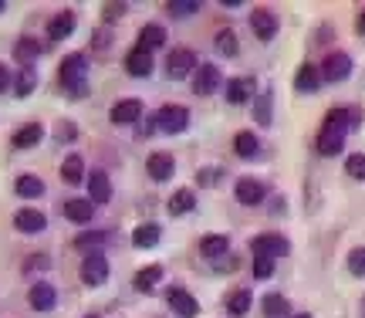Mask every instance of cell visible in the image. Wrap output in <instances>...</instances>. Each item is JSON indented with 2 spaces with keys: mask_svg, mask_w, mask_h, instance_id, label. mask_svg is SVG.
Instances as JSON below:
<instances>
[{
  "mask_svg": "<svg viewBox=\"0 0 365 318\" xmlns=\"http://www.w3.org/2000/svg\"><path fill=\"white\" fill-rule=\"evenodd\" d=\"M352 125H359V108H332L318 132L321 156H338V152L345 149V132H349Z\"/></svg>",
  "mask_w": 365,
  "mask_h": 318,
  "instance_id": "obj_1",
  "label": "cell"
},
{
  "mask_svg": "<svg viewBox=\"0 0 365 318\" xmlns=\"http://www.w3.org/2000/svg\"><path fill=\"white\" fill-rule=\"evenodd\" d=\"M85 72H88V58L85 55H68V58L61 61V68H58V78H61V85L68 89V95L71 98H78V95H85Z\"/></svg>",
  "mask_w": 365,
  "mask_h": 318,
  "instance_id": "obj_2",
  "label": "cell"
},
{
  "mask_svg": "<svg viewBox=\"0 0 365 318\" xmlns=\"http://www.w3.org/2000/svg\"><path fill=\"white\" fill-rule=\"evenodd\" d=\"M250 251H254V258H284L291 251V241L288 237H281V234H257L254 241H250Z\"/></svg>",
  "mask_w": 365,
  "mask_h": 318,
  "instance_id": "obj_3",
  "label": "cell"
},
{
  "mask_svg": "<svg viewBox=\"0 0 365 318\" xmlns=\"http://www.w3.org/2000/svg\"><path fill=\"white\" fill-rule=\"evenodd\" d=\"M186 125H190V108H182V106H163L159 112H156V129H163V132H169V136L182 132Z\"/></svg>",
  "mask_w": 365,
  "mask_h": 318,
  "instance_id": "obj_4",
  "label": "cell"
},
{
  "mask_svg": "<svg viewBox=\"0 0 365 318\" xmlns=\"http://www.w3.org/2000/svg\"><path fill=\"white\" fill-rule=\"evenodd\" d=\"M81 281L88 288H98V285L108 281V258L102 251H95V254H88V258L81 261Z\"/></svg>",
  "mask_w": 365,
  "mask_h": 318,
  "instance_id": "obj_5",
  "label": "cell"
},
{
  "mask_svg": "<svg viewBox=\"0 0 365 318\" xmlns=\"http://www.w3.org/2000/svg\"><path fill=\"white\" fill-rule=\"evenodd\" d=\"M197 68V51L193 47H173L166 58V75L169 78H186Z\"/></svg>",
  "mask_w": 365,
  "mask_h": 318,
  "instance_id": "obj_6",
  "label": "cell"
},
{
  "mask_svg": "<svg viewBox=\"0 0 365 318\" xmlns=\"http://www.w3.org/2000/svg\"><path fill=\"white\" fill-rule=\"evenodd\" d=\"M220 81H224V75H220L216 64H197V75H193V91L197 95H213L220 89Z\"/></svg>",
  "mask_w": 365,
  "mask_h": 318,
  "instance_id": "obj_7",
  "label": "cell"
},
{
  "mask_svg": "<svg viewBox=\"0 0 365 318\" xmlns=\"http://www.w3.org/2000/svg\"><path fill=\"white\" fill-rule=\"evenodd\" d=\"M349 75H352V58L345 55V51L328 55L325 64H321V78H328V81H345Z\"/></svg>",
  "mask_w": 365,
  "mask_h": 318,
  "instance_id": "obj_8",
  "label": "cell"
},
{
  "mask_svg": "<svg viewBox=\"0 0 365 318\" xmlns=\"http://www.w3.org/2000/svg\"><path fill=\"white\" fill-rule=\"evenodd\" d=\"M28 298H30V308H34V312H51V308L58 305V291H54L51 281H34Z\"/></svg>",
  "mask_w": 365,
  "mask_h": 318,
  "instance_id": "obj_9",
  "label": "cell"
},
{
  "mask_svg": "<svg viewBox=\"0 0 365 318\" xmlns=\"http://www.w3.org/2000/svg\"><path fill=\"white\" fill-rule=\"evenodd\" d=\"M166 302L173 305V312L180 318H197L199 315V305H197V298L190 295L186 288H169L166 291Z\"/></svg>",
  "mask_w": 365,
  "mask_h": 318,
  "instance_id": "obj_10",
  "label": "cell"
},
{
  "mask_svg": "<svg viewBox=\"0 0 365 318\" xmlns=\"http://www.w3.org/2000/svg\"><path fill=\"white\" fill-rule=\"evenodd\" d=\"M237 200H241L243 207H257V203H264V197H267V186L260 180H250V176H243V180H237Z\"/></svg>",
  "mask_w": 365,
  "mask_h": 318,
  "instance_id": "obj_11",
  "label": "cell"
},
{
  "mask_svg": "<svg viewBox=\"0 0 365 318\" xmlns=\"http://www.w3.org/2000/svg\"><path fill=\"white\" fill-rule=\"evenodd\" d=\"M250 30L257 34V41H271L274 34H277V17H274V11L257 7V11L250 14Z\"/></svg>",
  "mask_w": 365,
  "mask_h": 318,
  "instance_id": "obj_12",
  "label": "cell"
},
{
  "mask_svg": "<svg viewBox=\"0 0 365 318\" xmlns=\"http://www.w3.org/2000/svg\"><path fill=\"white\" fill-rule=\"evenodd\" d=\"M146 169H149V176L156 183H163L176 173V159H173V152H152L149 159H146Z\"/></svg>",
  "mask_w": 365,
  "mask_h": 318,
  "instance_id": "obj_13",
  "label": "cell"
},
{
  "mask_svg": "<svg viewBox=\"0 0 365 318\" xmlns=\"http://www.w3.org/2000/svg\"><path fill=\"white\" fill-rule=\"evenodd\" d=\"M14 227L21 234H41L47 227V217L41 210H34V207H24V210L14 213Z\"/></svg>",
  "mask_w": 365,
  "mask_h": 318,
  "instance_id": "obj_14",
  "label": "cell"
},
{
  "mask_svg": "<svg viewBox=\"0 0 365 318\" xmlns=\"http://www.w3.org/2000/svg\"><path fill=\"white\" fill-rule=\"evenodd\" d=\"M88 197L91 203H108L112 200V180L105 169H91L88 173Z\"/></svg>",
  "mask_w": 365,
  "mask_h": 318,
  "instance_id": "obj_15",
  "label": "cell"
},
{
  "mask_svg": "<svg viewBox=\"0 0 365 318\" xmlns=\"http://www.w3.org/2000/svg\"><path fill=\"white\" fill-rule=\"evenodd\" d=\"M142 119V102L139 98H122L112 106V122L115 125H132V122Z\"/></svg>",
  "mask_w": 365,
  "mask_h": 318,
  "instance_id": "obj_16",
  "label": "cell"
},
{
  "mask_svg": "<svg viewBox=\"0 0 365 318\" xmlns=\"http://www.w3.org/2000/svg\"><path fill=\"white\" fill-rule=\"evenodd\" d=\"M125 72L132 78H149L152 75V55L142 51V47H132V51L125 55Z\"/></svg>",
  "mask_w": 365,
  "mask_h": 318,
  "instance_id": "obj_17",
  "label": "cell"
},
{
  "mask_svg": "<svg viewBox=\"0 0 365 318\" xmlns=\"http://www.w3.org/2000/svg\"><path fill=\"white\" fill-rule=\"evenodd\" d=\"M254 78H230L227 81V102L230 106H243V102H250L254 98Z\"/></svg>",
  "mask_w": 365,
  "mask_h": 318,
  "instance_id": "obj_18",
  "label": "cell"
},
{
  "mask_svg": "<svg viewBox=\"0 0 365 318\" xmlns=\"http://www.w3.org/2000/svg\"><path fill=\"white\" fill-rule=\"evenodd\" d=\"M41 139H45V125H41V122H28V125L17 129L11 142H14V149H34Z\"/></svg>",
  "mask_w": 365,
  "mask_h": 318,
  "instance_id": "obj_19",
  "label": "cell"
},
{
  "mask_svg": "<svg viewBox=\"0 0 365 318\" xmlns=\"http://www.w3.org/2000/svg\"><path fill=\"white\" fill-rule=\"evenodd\" d=\"M64 217H68V220H75V224H91V217H95V203H91V200H81V197L68 200V203H64Z\"/></svg>",
  "mask_w": 365,
  "mask_h": 318,
  "instance_id": "obj_20",
  "label": "cell"
},
{
  "mask_svg": "<svg viewBox=\"0 0 365 318\" xmlns=\"http://www.w3.org/2000/svg\"><path fill=\"white\" fill-rule=\"evenodd\" d=\"M227 251H230L227 234H207V237L199 241V254H203V258H224Z\"/></svg>",
  "mask_w": 365,
  "mask_h": 318,
  "instance_id": "obj_21",
  "label": "cell"
},
{
  "mask_svg": "<svg viewBox=\"0 0 365 318\" xmlns=\"http://www.w3.org/2000/svg\"><path fill=\"white\" fill-rule=\"evenodd\" d=\"M166 207H169V213H173V217H182V213H190L193 207H197V193H193L190 186H182V190H176V193L169 197Z\"/></svg>",
  "mask_w": 365,
  "mask_h": 318,
  "instance_id": "obj_22",
  "label": "cell"
},
{
  "mask_svg": "<svg viewBox=\"0 0 365 318\" xmlns=\"http://www.w3.org/2000/svg\"><path fill=\"white\" fill-rule=\"evenodd\" d=\"M108 237H112L108 230H81V234L75 237V247H78V251H88V254H95L98 247H105V244H108Z\"/></svg>",
  "mask_w": 365,
  "mask_h": 318,
  "instance_id": "obj_23",
  "label": "cell"
},
{
  "mask_svg": "<svg viewBox=\"0 0 365 318\" xmlns=\"http://www.w3.org/2000/svg\"><path fill=\"white\" fill-rule=\"evenodd\" d=\"M318 85H321V72L315 68V64H301L298 68V75H294V89L298 91H318Z\"/></svg>",
  "mask_w": 365,
  "mask_h": 318,
  "instance_id": "obj_24",
  "label": "cell"
},
{
  "mask_svg": "<svg viewBox=\"0 0 365 318\" xmlns=\"http://www.w3.org/2000/svg\"><path fill=\"white\" fill-rule=\"evenodd\" d=\"M75 30V14L71 11H61L58 17H51V24H47V34H51V41H64L68 34Z\"/></svg>",
  "mask_w": 365,
  "mask_h": 318,
  "instance_id": "obj_25",
  "label": "cell"
},
{
  "mask_svg": "<svg viewBox=\"0 0 365 318\" xmlns=\"http://www.w3.org/2000/svg\"><path fill=\"white\" fill-rule=\"evenodd\" d=\"M81 176H85V159H81L78 152L64 156V163H61V180L68 183V186H75V183H81Z\"/></svg>",
  "mask_w": 365,
  "mask_h": 318,
  "instance_id": "obj_26",
  "label": "cell"
},
{
  "mask_svg": "<svg viewBox=\"0 0 365 318\" xmlns=\"http://www.w3.org/2000/svg\"><path fill=\"white\" fill-rule=\"evenodd\" d=\"M166 45V30L159 28V24H146V28L139 30V45L136 47H142V51H149L152 55V47H163Z\"/></svg>",
  "mask_w": 365,
  "mask_h": 318,
  "instance_id": "obj_27",
  "label": "cell"
},
{
  "mask_svg": "<svg viewBox=\"0 0 365 318\" xmlns=\"http://www.w3.org/2000/svg\"><path fill=\"white\" fill-rule=\"evenodd\" d=\"M159 278H163V264H149V268H142V271H136V291H146L149 295L156 285H159Z\"/></svg>",
  "mask_w": 365,
  "mask_h": 318,
  "instance_id": "obj_28",
  "label": "cell"
},
{
  "mask_svg": "<svg viewBox=\"0 0 365 318\" xmlns=\"http://www.w3.org/2000/svg\"><path fill=\"white\" fill-rule=\"evenodd\" d=\"M250 302H254V298H250V291H247V288L230 291V295H227V312L233 318H243L247 312H250Z\"/></svg>",
  "mask_w": 365,
  "mask_h": 318,
  "instance_id": "obj_29",
  "label": "cell"
},
{
  "mask_svg": "<svg viewBox=\"0 0 365 318\" xmlns=\"http://www.w3.org/2000/svg\"><path fill=\"white\" fill-rule=\"evenodd\" d=\"M159 237H163L159 224H139V227L132 230V244H136V247H156Z\"/></svg>",
  "mask_w": 365,
  "mask_h": 318,
  "instance_id": "obj_30",
  "label": "cell"
},
{
  "mask_svg": "<svg viewBox=\"0 0 365 318\" xmlns=\"http://www.w3.org/2000/svg\"><path fill=\"white\" fill-rule=\"evenodd\" d=\"M260 149V139L254 132H237L233 136V152L241 156V159H250V156H257Z\"/></svg>",
  "mask_w": 365,
  "mask_h": 318,
  "instance_id": "obj_31",
  "label": "cell"
},
{
  "mask_svg": "<svg viewBox=\"0 0 365 318\" xmlns=\"http://www.w3.org/2000/svg\"><path fill=\"white\" fill-rule=\"evenodd\" d=\"M14 190H17V197L34 200V197H41V193H45V183L37 180V176H30V173H24V176H17Z\"/></svg>",
  "mask_w": 365,
  "mask_h": 318,
  "instance_id": "obj_32",
  "label": "cell"
},
{
  "mask_svg": "<svg viewBox=\"0 0 365 318\" xmlns=\"http://www.w3.org/2000/svg\"><path fill=\"white\" fill-rule=\"evenodd\" d=\"M37 55H41V45H37L34 38H21V41L14 45V58L21 61L24 68H28V64H30L34 58H37Z\"/></svg>",
  "mask_w": 365,
  "mask_h": 318,
  "instance_id": "obj_33",
  "label": "cell"
},
{
  "mask_svg": "<svg viewBox=\"0 0 365 318\" xmlns=\"http://www.w3.org/2000/svg\"><path fill=\"white\" fill-rule=\"evenodd\" d=\"M288 315V298L284 295H267L264 298V318H284Z\"/></svg>",
  "mask_w": 365,
  "mask_h": 318,
  "instance_id": "obj_34",
  "label": "cell"
},
{
  "mask_svg": "<svg viewBox=\"0 0 365 318\" xmlns=\"http://www.w3.org/2000/svg\"><path fill=\"white\" fill-rule=\"evenodd\" d=\"M213 45H216V51H220V55H227V58H233V55L241 51V47H237V34H233V30H220Z\"/></svg>",
  "mask_w": 365,
  "mask_h": 318,
  "instance_id": "obj_35",
  "label": "cell"
},
{
  "mask_svg": "<svg viewBox=\"0 0 365 318\" xmlns=\"http://www.w3.org/2000/svg\"><path fill=\"white\" fill-rule=\"evenodd\" d=\"M34 89H37V75H34L30 68H24V72L17 75V89H14V95H17V98H28V95H30Z\"/></svg>",
  "mask_w": 365,
  "mask_h": 318,
  "instance_id": "obj_36",
  "label": "cell"
},
{
  "mask_svg": "<svg viewBox=\"0 0 365 318\" xmlns=\"http://www.w3.org/2000/svg\"><path fill=\"white\" fill-rule=\"evenodd\" d=\"M254 115L260 125H271V91H260L257 102H254Z\"/></svg>",
  "mask_w": 365,
  "mask_h": 318,
  "instance_id": "obj_37",
  "label": "cell"
},
{
  "mask_svg": "<svg viewBox=\"0 0 365 318\" xmlns=\"http://www.w3.org/2000/svg\"><path fill=\"white\" fill-rule=\"evenodd\" d=\"M345 169H349L352 180H365V152H352L345 159Z\"/></svg>",
  "mask_w": 365,
  "mask_h": 318,
  "instance_id": "obj_38",
  "label": "cell"
},
{
  "mask_svg": "<svg viewBox=\"0 0 365 318\" xmlns=\"http://www.w3.org/2000/svg\"><path fill=\"white\" fill-rule=\"evenodd\" d=\"M166 7H169V14L173 17H186V14H197L199 11L197 0H173V4H166Z\"/></svg>",
  "mask_w": 365,
  "mask_h": 318,
  "instance_id": "obj_39",
  "label": "cell"
},
{
  "mask_svg": "<svg viewBox=\"0 0 365 318\" xmlns=\"http://www.w3.org/2000/svg\"><path fill=\"white\" fill-rule=\"evenodd\" d=\"M349 271L355 274V278H365V247L349 251Z\"/></svg>",
  "mask_w": 365,
  "mask_h": 318,
  "instance_id": "obj_40",
  "label": "cell"
},
{
  "mask_svg": "<svg viewBox=\"0 0 365 318\" xmlns=\"http://www.w3.org/2000/svg\"><path fill=\"white\" fill-rule=\"evenodd\" d=\"M51 268V258L47 254H34V258L24 261V274H37V271H47Z\"/></svg>",
  "mask_w": 365,
  "mask_h": 318,
  "instance_id": "obj_41",
  "label": "cell"
},
{
  "mask_svg": "<svg viewBox=\"0 0 365 318\" xmlns=\"http://www.w3.org/2000/svg\"><path fill=\"white\" fill-rule=\"evenodd\" d=\"M271 274H274V261L271 258H254V278L264 281V278H271Z\"/></svg>",
  "mask_w": 365,
  "mask_h": 318,
  "instance_id": "obj_42",
  "label": "cell"
},
{
  "mask_svg": "<svg viewBox=\"0 0 365 318\" xmlns=\"http://www.w3.org/2000/svg\"><path fill=\"white\" fill-rule=\"evenodd\" d=\"M125 14V4H105V11H102V17L105 21H115V17Z\"/></svg>",
  "mask_w": 365,
  "mask_h": 318,
  "instance_id": "obj_43",
  "label": "cell"
},
{
  "mask_svg": "<svg viewBox=\"0 0 365 318\" xmlns=\"http://www.w3.org/2000/svg\"><path fill=\"white\" fill-rule=\"evenodd\" d=\"M75 136H78V132H75V125H71V122H61V125H58V139H61V142H71Z\"/></svg>",
  "mask_w": 365,
  "mask_h": 318,
  "instance_id": "obj_44",
  "label": "cell"
},
{
  "mask_svg": "<svg viewBox=\"0 0 365 318\" xmlns=\"http://www.w3.org/2000/svg\"><path fill=\"white\" fill-rule=\"evenodd\" d=\"M197 180H199V183H213V180H220V169H216V173H213V169H203V173H199Z\"/></svg>",
  "mask_w": 365,
  "mask_h": 318,
  "instance_id": "obj_45",
  "label": "cell"
},
{
  "mask_svg": "<svg viewBox=\"0 0 365 318\" xmlns=\"http://www.w3.org/2000/svg\"><path fill=\"white\" fill-rule=\"evenodd\" d=\"M7 89H11V72L0 64V91H7Z\"/></svg>",
  "mask_w": 365,
  "mask_h": 318,
  "instance_id": "obj_46",
  "label": "cell"
},
{
  "mask_svg": "<svg viewBox=\"0 0 365 318\" xmlns=\"http://www.w3.org/2000/svg\"><path fill=\"white\" fill-rule=\"evenodd\" d=\"M105 45H112V38H108L105 30H98V38H95V47H105Z\"/></svg>",
  "mask_w": 365,
  "mask_h": 318,
  "instance_id": "obj_47",
  "label": "cell"
},
{
  "mask_svg": "<svg viewBox=\"0 0 365 318\" xmlns=\"http://www.w3.org/2000/svg\"><path fill=\"white\" fill-rule=\"evenodd\" d=\"M359 30H362V34H365V11H362V14H359Z\"/></svg>",
  "mask_w": 365,
  "mask_h": 318,
  "instance_id": "obj_48",
  "label": "cell"
},
{
  "mask_svg": "<svg viewBox=\"0 0 365 318\" xmlns=\"http://www.w3.org/2000/svg\"><path fill=\"white\" fill-rule=\"evenodd\" d=\"M294 318H311V315H308V312H301V315H294Z\"/></svg>",
  "mask_w": 365,
  "mask_h": 318,
  "instance_id": "obj_49",
  "label": "cell"
},
{
  "mask_svg": "<svg viewBox=\"0 0 365 318\" xmlns=\"http://www.w3.org/2000/svg\"><path fill=\"white\" fill-rule=\"evenodd\" d=\"M4 7H7V4H4V0H0V14H4Z\"/></svg>",
  "mask_w": 365,
  "mask_h": 318,
  "instance_id": "obj_50",
  "label": "cell"
},
{
  "mask_svg": "<svg viewBox=\"0 0 365 318\" xmlns=\"http://www.w3.org/2000/svg\"><path fill=\"white\" fill-rule=\"evenodd\" d=\"M362 318H365V298H362Z\"/></svg>",
  "mask_w": 365,
  "mask_h": 318,
  "instance_id": "obj_51",
  "label": "cell"
},
{
  "mask_svg": "<svg viewBox=\"0 0 365 318\" xmlns=\"http://www.w3.org/2000/svg\"><path fill=\"white\" fill-rule=\"evenodd\" d=\"M88 318H98V315H88Z\"/></svg>",
  "mask_w": 365,
  "mask_h": 318,
  "instance_id": "obj_52",
  "label": "cell"
}]
</instances>
